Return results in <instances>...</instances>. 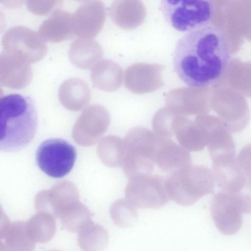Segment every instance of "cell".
Returning a JSON list of instances; mask_svg holds the SVG:
<instances>
[{"mask_svg":"<svg viewBox=\"0 0 251 251\" xmlns=\"http://www.w3.org/2000/svg\"><path fill=\"white\" fill-rule=\"evenodd\" d=\"M136 209L125 199H121L112 203L110 213L116 225L121 227L128 228L133 226L137 220Z\"/></svg>","mask_w":251,"mask_h":251,"instance_id":"obj_21","label":"cell"},{"mask_svg":"<svg viewBox=\"0 0 251 251\" xmlns=\"http://www.w3.org/2000/svg\"><path fill=\"white\" fill-rule=\"evenodd\" d=\"M97 152L101 161L107 167L122 166L125 152L124 141L117 136L104 137L99 143Z\"/></svg>","mask_w":251,"mask_h":251,"instance_id":"obj_20","label":"cell"},{"mask_svg":"<svg viewBox=\"0 0 251 251\" xmlns=\"http://www.w3.org/2000/svg\"><path fill=\"white\" fill-rule=\"evenodd\" d=\"M125 197L136 209H158L170 199L166 188V177L152 174L132 177L126 185Z\"/></svg>","mask_w":251,"mask_h":251,"instance_id":"obj_6","label":"cell"},{"mask_svg":"<svg viewBox=\"0 0 251 251\" xmlns=\"http://www.w3.org/2000/svg\"><path fill=\"white\" fill-rule=\"evenodd\" d=\"M3 51L15 55L29 64L37 62L46 55L45 40L32 29L22 25L8 28L1 38Z\"/></svg>","mask_w":251,"mask_h":251,"instance_id":"obj_8","label":"cell"},{"mask_svg":"<svg viewBox=\"0 0 251 251\" xmlns=\"http://www.w3.org/2000/svg\"><path fill=\"white\" fill-rule=\"evenodd\" d=\"M58 98L65 108L78 111L89 103L91 98L90 91L85 81L73 77L65 80L61 84L58 91Z\"/></svg>","mask_w":251,"mask_h":251,"instance_id":"obj_18","label":"cell"},{"mask_svg":"<svg viewBox=\"0 0 251 251\" xmlns=\"http://www.w3.org/2000/svg\"><path fill=\"white\" fill-rule=\"evenodd\" d=\"M230 193H231L236 199L243 213L251 214V182L248 180L244 187L239 191Z\"/></svg>","mask_w":251,"mask_h":251,"instance_id":"obj_22","label":"cell"},{"mask_svg":"<svg viewBox=\"0 0 251 251\" xmlns=\"http://www.w3.org/2000/svg\"><path fill=\"white\" fill-rule=\"evenodd\" d=\"M157 137L155 162L160 171L171 175L191 165L189 151L172 139Z\"/></svg>","mask_w":251,"mask_h":251,"instance_id":"obj_13","label":"cell"},{"mask_svg":"<svg viewBox=\"0 0 251 251\" xmlns=\"http://www.w3.org/2000/svg\"><path fill=\"white\" fill-rule=\"evenodd\" d=\"M230 58L226 35L210 24L181 37L175 46L172 60L178 77L189 87L200 88L219 79Z\"/></svg>","mask_w":251,"mask_h":251,"instance_id":"obj_1","label":"cell"},{"mask_svg":"<svg viewBox=\"0 0 251 251\" xmlns=\"http://www.w3.org/2000/svg\"><path fill=\"white\" fill-rule=\"evenodd\" d=\"M37 112L31 100L18 94L0 100V150H20L33 138L37 127Z\"/></svg>","mask_w":251,"mask_h":251,"instance_id":"obj_2","label":"cell"},{"mask_svg":"<svg viewBox=\"0 0 251 251\" xmlns=\"http://www.w3.org/2000/svg\"><path fill=\"white\" fill-rule=\"evenodd\" d=\"M73 14L61 9L54 10L40 25L38 33L51 42H59L69 39L73 34Z\"/></svg>","mask_w":251,"mask_h":251,"instance_id":"obj_16","label":"cell"},{"mask_svg":"<svg viewBox=\"0 0 251 251\" xmlns=\"http://www.w3.org/2000/svg\"><path fill=\"white\" fill-rule=\"evenodd\" d=\"M110 116L102 106L94 104L81 114L74 127L73 137L77 144L91 145L107 129Z\"/></svg>","mask_w":251,"mask_h":251,"instance_id":"obj_11","label":"cell"},{"mask_svg":"<svg viewBox=\"0 0 251 251\" xmlns=\"http://www.w3.org/2000/svg\"><path fill=\"white\" fill-rule=\"evenodd\" d=\"M195 120L204 131L206 146L213 163L235 159V145L230 132L219 119L201 115Z\"/></svg>","mask_w":251,"mask_h":251,"instance_id":"obj_9","label":"cell"},{"mask_svg":"<svg viewBox=\"0 0 251 251\" xmlns=\"http://www.w3.org/2000/svg\"><path fill=\"white\" fill-rule=\"evenodd\" d=\"M210 212L216 226L224 234H234L242 226L241 208L230 193L221 190L215 194L211 201Z\"/></svg>","mask_w":251,"mask_h":251,"instance_id":"obj_10","label":"cell"},{"mask_svg":"<svg viewBox=\"0 0 251 251\" xmlns=\"http://www.w3.org/2000/svg\"><path fill=\"white\" fill-rule=\"evenodd\" d=\"M212 171L200 165H190L166 177L170 199L182 206L194 204L203 196L214 192Z\"/></svg>","mask_w":251,"mask_h":251,"instance_id":"obj_3","label":"cell"},{"mask_svg":"<svg viewBox=\"0 0 251 251\" xmlns=\"http://www.w3.org/2000/svg\"><path fill=\"white\" fill-rule=\"evenodd\" d=\"M172 128L179 145L189 151H200L206 146L205 133L196 120L176 115Z\"/></svg>","mask_w":251,"mask_h":251,"instance_id":"obj_15","label":"cell"},{"mask_svg":"<svg viewBox=\"0 0 251 251\" xmlns=\"http://www.w3.org/2000/svg\"><path fill=\"white\" fill-rule=\"evenodd\" d=\"M124 141L125 152L122 167L125 175L129 179L151 175L155 165L157 136L147 128L136 126L127 132Z\"/></svg>","mask_w":251,"mask_h":251,"instance_id":"obj_4","label":"cell"},{"mask_svg":"<svg viewBox=\"0 0 251 251\" xmlns=\"http://www.w3.org/2000/svg\"><path fill=\"white\" fill-rule=\"evenodd\" d=\"M104 20V9L101 1H85L73 14V34L80 38L92 39L100 31Z\"/></svg>","mask_w":251,"mask_h":251,"instance_id":"obj_12","label":"cell"},{"mask_svg":"<svg viewBox=\"0 0 251 251\" xmlns=\"http://www.w3.org/2000/svg\"><path fill=\"white\" fill-rule=\"evenodd\" d=\"M28 63L12 54L2 51L0 54V83L14 89L26 87L32 78V69Z\"/></svg>","mask_w":251,"mask_h":251,"instance_id":"obj_14","label":"cell"},{"mask_svg":"<svg viewBox=\"0 0 251 251\" xmlns=\"http://www.w3.org/2000/svg\"><path fill=\"white\" fill-rule=\"evenodd\" d=\"M212 171L215 183L225 192H237L248 181L236 159L213 163Z\"/></svg>","mask_w":251,"mask_h":251,"instance_id":"obj_17","label":"cell"},{"mask_svg":"<svg viewBox=\"0 0 251 251\" xmlns=\"http://www.w3.org/2000/svg\"><path fill=\"white\" fill-rule=\"evenodd\" d=\"M61 2L62 1L58 0H27L25 4L30 12L36 15H42L48 13Z\"/></svg>","mask_w":251,"mask_h":251,"instance_id":"obj_23","label":"cell"},{"mask_svg":"<svg viewBox=\"0 0 251 251\" xmlns=\"http://www.w3.org/2000/svg\"><path fill=\"white\" fill-rule=\"evenodd\" d=\"M68 55L70 61L75 66L80 69H89L100 57L101 49L96 41L80 38L72 43Z\"/></svg>","mask_w":251,"mask_h":251,"instance_id":"obj_19","label":"cell"},{"mask_svg":"<svg viewBox=\"0 0 251 251\" xmlns=\"http://www.w3.org/2000/svg\"><path fill=\"white\" fill-rule=\"evenodd\" d=\"M214 9V1L209 0H163L160 4L166 23L187 33L210 24Z\"/></svg>","mask_w":251,"mask_h":251,"instance_id":"obj_5","label":"cell"},{"mask_svg":"<svg viewBox=\"0 0 251 251\" xmlns=\"http://www.w3.org/2000/svg\"><path fill=\"white\" fill-rule=\"evenodd\" d=\"M237 161L247 179L251 182V143L241 149Z\"/></svg>","mask_w":251,"mask_h":251,"instance_id":"obj_24","label":"cell"},{"mask_svg":"<svg viewBox=\"0 0 251 251\" xmlns=\"http://www.w3.org/2000/svg\"><path fill=\"white\" fill-rule=\"evenodd\" d=\"M76 157L75 148L61 139L44 141L36 152V162L40 169L50 176L60 178L73 168Z\"/></svg>","mask_w":251,"mask_h":251,"instance_id":"obj_7","label":"cell"}]
</instances>
